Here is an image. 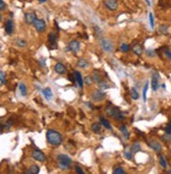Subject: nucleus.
Masks as SVG:
<instances>
[{
	"label": "nucleus",
	"mask_w": 171,
	"mask_h": 174,
	"mask_svg": "<svg viewBox=\"0 0 171 174\" xmlns=\"http://www.w3.org/2000/svg\"><path fill=\"white\" fill-rule=\"evenodd\" d=\"M46 140H47V143L52 146H59L63 142L61 133L57 130H54V129L47 130V132H46Z\"/></svg>",
	"instance_id": "f257e3e1"
},
{
	"label": "nucleus",
	"mask_w": 171,
	"mask_h": 174,
	"mask_svg": "<svg viewBox=\"0 0 171 174\" xmlns=\"http://www.w3.org/2000/svg\"><path fill=\"white\" fill-rule=\"evenodd\" d=\"M57 164L58 167L61 170H68L70 169L71 165H73V161L68 155L66 154H59L57 156Z\"/></svg>",
	"instance_id": "f03ea898"
},
{
	"label": "nucleus",
	"mask_w": 171,
	"mask_h": 174,
	"mask_svg": "<svg viewBox=\"0 0 171 174\" xmlns=\"http://www.w3.org/2000/svg\"><path fill=\"white\" fill-rule=\"evenodd\" d=\"M100 45H101L102 49H103L105 52H108V54L112 52V51H114V49H115L114 42H112L111 40H109V39H106V38H103V39L100 40Z\"/></svg>",
	"instance_id": "7ed1b4c3"
},
{
	"label": "nucleus",
	"mask_w": 171,
	"mask_h": 174,
	"mask_svg": "<svg viewBox=\"0 0 171 174\" xmlns=\"http://www.w3.org/2000/svg\"><path fill=\"white\" fill-rule=\"evenodd\" d=\"M90 98H92V100L93 102H102L106 98V93L102 89H96L92 92Z\"/></svg>",
	"instance_id": "20e7f679"
},
{
	"label": "nucleus",
	"mask_w": 171,
	"mask_h": 174,
	"mask_svg": "<svg viewBox=\"0 0 171 174\" xmlns=\"http://www.w3.org/2000/svg\"><path fill=\"white\" fill-rule=\"evenodd\" d=\"M32 157L35 159V161L40 162V163L45 162V159H46L45 154H44L41 150H39V149H34V150L32 151Z\"/></svg>",
	"instance_id": "39448f33"
},
{
	"label": "nucleus",
	"mask_w": 171,
	"mask_h": 174,
	"mask_svg": "<svg viewBox=\"0 0 171 174\" xmlns=\"http://www.w3.org/2000/svg\"><path fill=\"white\" fill-rule=\"evenodd\" d=\"M104 5L110 12H115L119 9L118 0H104Z\"/></svg>",
	"instance_id": "423d86ee"
},
{
	"label": "nucleus",
	"mask_w": 171,
	"mask_h": 174,
	"mask_svg": "<svg viewBox=\"0 0 171 174\" xmlns=\"http://www.w3.org/2000/svg\"><path fill=\"white\" fill-rule=\"evenodd\" d=\"M33 25H34L35 29L38 33H43L46 29V23H45V21H44L43 19H38L37 18Z\"/></svg>",
	"instance_id": "0eeeda50"
},
{
	"label": "nucleus",
	"mask_w": 171,
	"mask_h": 174,
	"mask_svg": "<svg viewBox=\"0 0 171 174\" xmlns=\"http://www.w3.org/2000/svg\"><path fill=\"white\" fill-rule=\"evenodd\" d=\"M148 146H149L151 149H153L156 153H161L162 150H163L162 145L155 140H149V141H148Z\"/></svg>",
	"instance_id": "6e6552de"
},
{
	"label": "nucleus",
	"mask_w": 171,
	"mask_h": 174,
	"mask_svg": "<svg viewBox=\"0 0 171 174\" xmlns=\"http://www.w3.org/2000/svg\"><path fill=\"white\" fill-rule=\"evenodd\" d=\"M68 51L75 52V54H77L80 48H81V44H80V42L78 40H71L70 43H68V46H67Z\"/></svg>",
	"instance_id": "1a4fd4ad"
},
{
	"label": "nucleus",
	"mask_w": 171,
	"mask_h": 174,
	"mask_svg": "<svg viewBox=\"0 0 171 174\" xmlns=\"http://www.w3.org/2000/svg\"><path fill=\"white\" fill-rule=\"evenodd\" d=\"M160 86V76L156 73L152 74V78H151V87H152L153 91H156L159 89Z\"/></svg>",
	"instance_id": "9d476101"
},
{
	"label": "nucleus",
	"mask_w": 171,
	"mask_h": 174,
	"mask_svg": "<svg viewBox=\"0 0 171 174\" xmlns=\"http://www.w3.org/2000/svg\"><path fill=\"white\" fill-rule=\"evenodd\" d=\"M36 19H37V16H36L35 13L33 12H29V13H25V15H24V20L27 24H34V22L36 21Z\"/></svg>",
	"instance_id": "9b49d317"
},
{
	"label": "nucleus",
	"mask_w": 171,
	"mask_h": 174,
	"mask_svg": "<svg viewBox=\"0 0 171 174\" xmlns=\"http://www.w3.org/2000/svg\"><path fill=\"white\" fill-rule=\"evenodd\" d=\"M4 31L7 35H12L14 33V22L12 19L5 21L4 23Z\"/></svg>",
	"instance_id": "f8f14e48"
},
{
	"label": "nucleus",
	"mask_w": 171,
	"mask_h": 174,
	"mask_svg": "<svg viewBox=\"0 0 171 174\" xmlns=\"http://www.w3.org/2000/svg\"><path fill=\"white\" fill-rule=\"evenodd\" d=\"M111 118H114L115 120H117V121H123L124 118H125L124 114L120 111V109L117 108V107H114V111H112Z\"/></svg>",
	"instance_id": "ddd939ff"
},
{
	"label": "nucleus",
	"mask_w": 171,
	"mask_h": 174,
	"mask_svg": "<svg viewBox=\"0 0 171 174\" xmlns=\"http://www.w3.org/2000/svg\"><path fill=\"white\" fill-rule=\"evenodd\" d=\"M131 49H132V51L137 55V56H141V55H143V52H144V47H143V45H141L140 43L133 44Z\"/></svg>",
	"instance_id": "4468645a"
},
{
	"label": "nucleus",
	"mask_w": 171,
	"mask_h": 174,
	"mask_svg": "<svg viewBox=\"0 0 171 174\" xmlns=\"http://www.w3.org/2000/svg\"><path fill=\"white\" fill-rule=\"evenodd\" d=\"M54 69L58 74H64L66 73V67L64 66V64H62V63H60V62L55 64Z\"/></svg>",
	"instance_id": "2eb2a0df"
},
{
	"label": "nucleus",
	"mask_w": 171,
	"mask_h": 174,
	"mask_svg": "<svg viewBox=\"0 0 171 174\" xmlns=\"http://www.w3.org/2000/svg\"><path fill=\"white\" fill-rule=\"evenodd\" d=\"M74 76H75V80H76V82L78 83L79 87L83 88V86H84V79L82 78L81 73H79V71H75V73H74Z\"/></svg>",
	"instance_id": "dca6fc26"
},
{
	"label": "nucleus",
	"mask_w": 171,
	"mask_h": 174,
	"mask_svg": "<svg viewBox=\"0 0 171 174\" xmlns=\"http://www.w3.org/2000/svg\"><path fill=\"white\" fill-rule=\"evenodd\" d=\"M92 131L95 132V133H101L102 131V124L100 122H95L92 124Z\"/></svg>",
	"instance_id": "f3484780"
},
{
	"label": "nucleus",
	"mask_w": 171,
	"mask_h": 174,
	"mask_svg": "<svg viewBox=\"0 0 171 174\" xmlns=\"http://www.w3.org/2000/svg\"><path fill=\"white\" fill-rule=\"evenodd\" d=\"M42 93L44 96V98L46 99L47 101H51L52 99H53V91H52L51 88H44V89L42 90Z\"/></svg>",
	"instance_id": "a211bd4d"
},
{
	"label": "nucleus",
	"mask_w": 171,
	"mask_h": 174,
	"mask_svg": "<svg viewBox=\"0 0 171 174\" xmlns=\"http://www.w3.org/2000/svg\"><path fill=\"white\" fill-rule=\"evenodd\" d=\"M18 89H19V92H20V96H27V88H26L25 84H24L23 82L19 83Z\"/></svg>",
	"instance_id": "6ab92c4d"
},
{
	"label": "nucleus",
	"mask_w": 171,
	"mask_h": 174,
	"mask_svg": "<svg viewBox=\"0 0 171 174\" xmlns=\"http://www.w3.org/2000/svg\"><path fill=\"white\" fill-rule=\"evenodd\" d=\"M100 123L102 124V126H103L104 128L107 129V130H111V129H112V127H111V125H110L109 121L106 120L104 117H100Z\"/></svg>",
	"instance_id": "aec40b11"
},
{
	"label": "nucleus",
	"mask_w": 171,
	"mask_h": 174,
	"mask_svg": "<svg viewBox=\"0 0 171 174\" xmlns=\"http://www.w3.org/2000/svg\"><path fill=\"white\" fill-rule=\"evenodd\" d=\"M88 65H89V62H88L86 59H84V58L79 59L78 62H77V66L80 67V68H87Z\"/></svg>",
	"instance_id": "412c9836"
},
{
	"label": "nucleus",
	"mask_w": 171,
	"mask_h": 174,
	"mask_svg": "<svg viewBox=\"0 0 171 174\" xmlns=\"http://www.w3.org/2000/svg\"><path fill=\"white\" fill-rule=\"evenodd\" d=\"M120 131H121V133H122L123 135V137L125 140H128L129 139V131H128V129H127V127H126V125H121L120 127Z\"/></svg>",
	"instance_id": "4be33fe9"
},
{
	"label": "nucleus",
	"mask_w": 171,
	"mask_h": 174,
	"mask_svg": "<svg viewBox=\"0 0 171 174\" xmlns=\"http://www.w3.org/2000/svg\"><path fill=\"white\" fill-rule=\"evenodd\" d=\"M56 40H57V36L55 33H49V35H48V42L49 44H51L52 46H56Z\"/></svg>",
	"instance_id": "5701e85b"
},
{
	"label": "nucleus",
	"mask_w": 171,
	"mask_h": 174,
	"mask_svg": "<svg viewBox=\"0 0 171 174\" xmlns=\"http://www.w3.org/2000/svg\"><path fill=\"white\" fill-rule=\"evenodd\" d=\"M159 32L162 35H168L169 34V27H168L167 24H161L159 26Z\"/></svg>",
	"instance_id": "b1692460"
},
{
	"label": "nucleus",
	"mask_w": 171,
	"mask_h": 174,
	"mask_svg": "<svg viewBox=\"0 0 171 174\" xmlns=\"http://www.w3.org/2000/svg\"><path fill=\"white\" fill-rule=\"evenodd\" d=\"M92 80H93V82L95 83H97V84H99V83H100L102 80H103V78H102L101 77V74H99V71H97V70H95L92 73Z\"/></svg>",
	"instance_id": "393cba45"
},
{
	"label": "nucleus",
	"mask_w": 171,
	"mask_h": 174,
	"mask_svg": "<svg viewBox=\"0 0 171 174\" xmlns=\"http://www.w3.org/2000/svg\"><path fill=\"white\" fill-rule=\"evenodd\" d=\"M39 171H40L39 166L32 165L31 167H29V169L27 170V173H29V174H37V173H39Z\"/></svg>",
	"instance_id": "a878e982"
},
{
	"label": "nucleus",
	"mask_w": 171,
	"mask_h": 174,
	"mask_svg": "<svg viewBox=\"0 0 171 174\" xmlns=\"http://www.w3.org/2000/svg\"><path fill=\"white\" fill-rule=\"evenodd\" d=\"M159 163H160V166L163 168V169H166L167 168V161H166V158H165V156H163V155H160L159 156Z\"/></svg>",
	"instance_id": "bb28decb"
},
{
	"label": "nucleus",
	"mask_w": 171,
	"mask_h": 174,
	"mask_svg": "<svg viewBox=\"0 0 171 174\" xmlns=\"http://www.w3.org/2000/svg\"><path fill=\"white\" fill-rule=\"evenodd\" d=\"M131 151H132V153H137V152H139V151L141 150V144L140 143H134V144H132L131 145Z\"/></svg>",
	"instance_id": "cd10ccee"
},
{
	"label": "nucleus",
	"mask_w": 171,
	"mask_h": 174,
	"mask_svg": "<svg viewBox=\"0 0 171 174\" xmlns=\"http://www.w3.org/2000/svg\"><path fill=\"white\" fill-rule=\"evenodd\" d=\"M148 87H149V83H148V81L145 83L144 85V88H143V101L146 102V100H147V90H148Z\"/></svg>",
	"instance_id": "c85d7f7f"
},
{
	"label": "nucleus",
	"mask_w": 171,
	"mask_h": 174,
	"mask_svg": "<svg viewBox=\"0 0 171 174\" xmlns=\"http://www.w3.org/2000/svg\"><path fill=\"white\" fill-rule=\"evenodd\" d=\"M130 96H131V99L132 100H137L139 99V92H137V90L136 89V88H131V90H130Z\"/></svg>",
	"instance_id": "c756f323"
},
{
	"label": "nucleus",
	"mask_w": 171,
	"mask_h": 174,
	"mask_svg": "<svg viewBox=\"0 0 171 174\" xmlns=\"http://www.w3.org/2000/svg\"><path fill=\"white\" fill-rule=\"evenodd\" d=\"M124 155L127 159H132V155H133V153H132L131 149L130 148H126L125 150H124Z\"/></svg>",
	"instance_id": "7c9ffc66"
},
{
	"label": "nucleus",
	"mask_w": 171,
	"mask_h": 174,
	"mask_svg": "<svg viewBox=\"0 0 171 174\" xmlns=\"http://www.w3.org/2000/svg\"><path fill=\"white\" fill-rule=\"evenodd\" d=\"M120 51L122 52H128L130 51V46H129L127 43H122L120 45Z\"/></svg>",
	"instance_id": "2f4dec72"
},
{
	"label": "nucleus",
	"mask_w": 171,
	"mask_h": 174,
	"mask_svg": "<svg viewBox=\"0 0 171 174\" xmlns=\"http://www.w3.org/2000/svg\"><path fill=\"white\" fill-rule=\"evenodd\" d=\"M98 85H99V87H100V89H102V90H106V89H108V88L110 87V85L107 84L104 80H102V81L99 83Z\"/></svg>",
	"instance_id": "473e14b6"
},
{
	"label": "nucleus",
	"mask_w": 171,
	"mask_h": 174,
	"mask_svg": "<svg viewBox=\"0 0 171 174\" xmlns=\"http://www.w3.org/2000/svg\"><path fill=\"white\" fill-rule=\"evenodd\" d=\"M112 172H114L115 174H124L125 173V170H124L122 167H120V166H117V167L114 168Z\"/></svg>",
	"instance_id": "72a5a7b5"
},
{
	"label": "nucleus",
	"mask_w": 171,
	"mask_h": 174,
	"mask_svg": "<svg viewBox=\"0 0 171 174\" xmlns=\"http://www.w3.org/2000/svg\"><path fill=\"white\" fill-rule=\"evenodd\" d=\"M16 44H17V46H19V47H21V48H23L26 46L25 40H23V39H17L16 40Z\"/></svg>",
	"instance_id": "f704fd0d"
},
{
	"label": "nucleus",
	"mask_w": 171,
	"mask_h": 174,
	"mask_svg": "<svg viewBox=\"0 0 171 174\" xmlns=\"http://www.w3.org/2000/svg\"><path fill=\"white\" fill-rule=\"evenodd\" d=\"M114 107L115 106H107L106 107V109H105L106 115H108V117H111V115H112V111H114Z\"/></svg>",
	"instance_id": "c9c22d12"
},
{
	"label": "nucleus",
	"mask_w": 171,
	"mask_h": 174,
	"mask_svg": "<svg viewBox=\"0 0 171 174\" xmlns=\"http://www.w3.org/2000/svg\"><path fill=\"white\" fill-rule=\"evenodd\" d=\"M92 83H93L92 77L87 76V77H85V78H84V84H86V85H92Z\"/></svg>",
	"instance_id": "e433bc0d"
},
{
	"label": "nucleus",
	"mask_w": 171,
	"mask_h": 174,
	"mask_svg": "<svg viewBox=\"0 0 171 174\" xmlns=\"http://www.w3.org/2000/svg\"><path fill=\"white\" fill-rule=\"evenodd\" d=\"M13 126V121L11 120H7V122H5V124H4V126H3V128L5 129V130H9V129L11 128V127Z\"/></svg>",
	"instance_id": "4c0bfd02"
},
{
	"label": "nucleus",
	"mask_w": 171,
	"mask_h": 174,
	"mask_svg": "<svg viewBox=\"0 0 171 174\" xmlns=\"http://www.w3.org/2000/svg\"><path fill=\"white\" fill-rule=\"evenodd\" d=\"M0 82L2 84H7V78H5V74L3 71H0Z\"/></svg>",
	"instance_id": "58836bf2"
},
{
	"label": "nucleus",
	"mask_w": 171,
	"mask_h": 174,
	"mask_svg": "<svg viewBox=\"0 0 171 174\" xmlns=\"http://www.w3.org/2000/svg\"><path fill=\"white\" fill-rule=\"evenodd\" d=\"M165 133H166V134H169V135H171V121H170L169 123L167 124L166 128H165Z\"/></svg>",
	"instance_id": "ea45409f"
},
{
	"label": "nucleus",
	"mask_w": 171,
	"mask_h": 174,
	"mask_svg": "<svg viewBox=\"0 0 171 174\" xmlns=\"http://www.w3.org/2000/svg\"><path fill=\"white\" fill-rule=\"evenodd\" d=\"M149 22H150V26L151 29H154V18H153V14H149Z\"/></svg>",
	"instance_id": "a19ab883"
},
{
	"label": "nucleus",
	"mask_w": 171,
	"mask_h": 174,
	"mask_svg": "<svg viewBox=\"0 0 171 174\" xmlns=\"http://www.w3.org/2000/svg\"><path fill=\"white\" fill-rule=\"evenodd\" d=\"M75 170H76L77 173H79V174H84V171H83V169L81 168V166L76 165V166H75Z\"/></svg>",
	"instance_id": "79ce46f5"
},
{
	"label": "nucleus",
	"mask_w": 171,
	"mask_h": 174,
	"mask_svg": "<svg viewBox=\"0 0 171 174\" xmlns=\"http://www.w3.org/2000/svg\"><path fill=\"white\" fill-rule=\"evenodd\" d=\"M7 10V3L3 0H0V11H5Z\"/></svg>",
	"instance_id": "37998d69"
},
{
	"label": "nucleus",
	"mask_w": 171,
	"mask_h": 174,
	"mask_svg": "<svg viewBox=\"0 0 171 174\" xmlns=\"http://www.w3.org/2000/svg\"><path fill=\"white\" fill-rule=\"evenodd\" d=\"M165 57H166L168 60H171V51H169V49L165 51Z\"/></svg>",
	"instance_id": "c03bdc74"
},
{
	"label": "nucleus",
	"mask_w": 171,
	"mask_h": 174,
	"mask_svg": "<svg viewBox=\"0 0 171 174\" xmlns=\"http://www.w3.org/2000/svg\"><path fill=\"white\" fill-rule=\"evenodd\" d=\"M147 56L148 57H154V51H147Z\"/></svg>",
	"instance_id": "a18cd8bd"
},
{
	"label": "nucleus",
	"mask_w": 171,
	"mask_h": 174,
	"mask_svg": "<svg viewBox=\"0 0 171 174\" xmlns=\"http://www.w3.org/2000/svg\"><path fill=\"white\" fill-rule=\"evenodd\" d=\"M145 1H146V3H147L150 7V5H151V1H150V0H145Z\"/></svg>",
	"instance_id": "49530a36"
},
{
	"label": "nucleus",
	"mask_w": 171,
	"mask_h": 174,
	"mask_svg": "<svg viewBox=\"0 0 171 174\" xmlns=\"http://www.w3.org/2000/svg\"><path fill=\"white\" fill-rule=\"evenodd\" d=\"M2 129H3V127H2V125H1V124H0V133H1V132H2Z\"/></svg>",
	"instance_id": "de8ad7c7"
},
{
	"label": "nucleus",
	"mask_w": 171,
	"mask_h": 174,
	"mask_svg": "<svg viewBox=\"0 0 171 174\" xmlns=\"http://www.w3.org/2000/svg\"><path fill=\"white\" fill-rule=\"evenodd\" d=\"M38 1H39V2H41V3H43V2H45L46 0H38Z\"/></svg>",
	"instance_id": "09e8293b"
},
{
	"label": "nucleus",
	"mask_w": 171,
	"mask_h": 174,
	"mask_svg": "<svg viewBox=\"0 0 171 174\" xmlns=\"http://www.w3.org/2000/svg\"><path fill=\"white\" fill-rule=\"evenodd\" d=\"M1 20H2V16H1V14H0V22H1Z\"/></svg>",
	"instance_id": "8fccbe9b"
},
{
	"label": "nucleus",
	"mask_w": 171,
	"mask_h": 174,
	"mask_svg": "<svg viewBox=\"0 0 171 174\" xmlns=\"http://www.w3.org/2000/svg\"><path fill=\"white\" fill-rule=\"evenodd\" d=\"M168 173H171V170H168Z\"/></svg>",
	"instance_id": "3c124183"
}]
</instances>
